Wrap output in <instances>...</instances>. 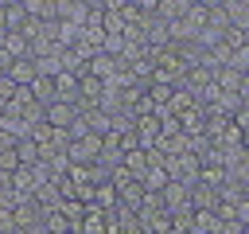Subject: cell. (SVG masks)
<instances>
[{"instance_id": "cell-1", "label": "cell", "mask_w": 249, "mask_h": 234, "mask_svg": "<svg viewBox=\"0 0 249 234\" xmlns=\"http://www.w3.org/2000/svg\"><path fill=\"white\" fill-rule=\"evenodd\" d=\"M97 156H101V136H93V133L70 140V148H66V160H70V164H86V168H93Z\"/></svg>"}, {"instance_id": "cell-2", "label": "cell", "mask_w": 249, "mask_h": 234, "mask_svg": "<svg viewBox=\"0 0 249 234\" xmlns=\"http://www.w3.org/2000/svg\"><path fill=\"white\" fill-rule=\"evenodd\" d=\"M214 86H218L222 94H237V98H245V90H249L245 74L233 70V66H218V70H214Z\"/></svg>"}, {"instance_id": "cell-3", "label": "cell", "mask_w": 249, "mask_h": 234, "mask_svg": "<svg viewBox=\"0 0 249 234\" xmlns=\"http://www.w3.org/2000/svg\"><path fill=\"white\" fill-rule=\"evenodd\" d=\"M74 117H78V109H74V105H62V101L43 105V125H47V129H70V125H74Z\"/></svg>"}, {"instance_id": "cell-4", "label": "cell", "mask_w": 249, "mask_h": 234, "mask_svg": "<svg viewBox=\"0 0 249 234\" xmlns=\"http://www.w3.org/2000/svg\"><path fill=\"white\" fill-rule=\"evenodd\" d=\"M86 12H89V4H82V0H58V4H54V23H74V27H82V23H86Z\"/></svg>"}, {"instance_id": "cell-5", "label": "cell", "mask_w": 249, "mask_h": 234, "mask_svg": "<svg viewBox=\"0 0 249 234\" xmlns=\"http://www.w3.org/2000/svg\"><path fill=\"white\" fill-rule=\"evenodd\" d=\"M222 12H226V23L230 27L249 31V4L245 0H222Z\"/></svg>"}, {"instance_id": "cell-6", "label": "cell", "mask_w": 249, "mask_h": 234, "mask_svg": "<svg viewBox=\"0 0 249 234\" xmlns=\"http://www.w3.org/2000/svg\"><path fill=\"white\" fill-rule=\"evenodd\" d=\"M54 101H62V105H74V109H78V78H74V74H66V70H62V74L54 78Z\"/></svg>"}, {"instance_id": "cell-7", "label": "cell", "mask_w": 249, "mask_h": 234, "mask_svg": "<svg viewBox=\"0 0 249 234\" xmlns=\"http://www.w3.org/2000/svg\"><path fill=\"white\" fill-rule=\"evenodd\" d=\"M4 78H8L12 86H31L39 74H35V62H31V58H16V62L8 66V74H4Z\"/></svg>"}, {"instance_id": "cell-8", "label": "cell", "mask_w": 249, "mask_h": 234, "mask_svg": "<svg viewBox=\"0 0 249 234\" xmlns=\"http://www.w3.org/2000/svg\"><path fill=\"white\" fill-rule=\"evenodd\" d=\"M187 4H191V0H156V16H160L163 23H179V20L187 16Z\"/></svg>"}, {"instance_id": "cell-9", "label": "cell", "mask_w": 249, "mask_h": 234, "mask_svg": "<svg viewBox=\"0 0 249 234\" xmlns=\"http://www.w3.org/2000/svg\"><path fill=\"white\" fill-rule=\"evenodd\" d=\"M23 12H27L31 23H51V20H54V4H47V0H27Z\"/></svg>"}, {"instance_id": "cell-10", "label": "cell", "mask_w": 249, "mask_h": 234, "mask_svg": "<svg viewBox=\"0 0 249 234\" xmlns=\"http://www.w3.org/2000/svg\"><path fill=\"white\" fill-rule=\"evenodd\" d=\"M23 27H27L23 4H4V31H23Z\"/></svg>"}, {"instance_id": "cell-11", "label": "cell", "mask_w": 249, "mask_h": 234, "mask_svg": "<svg viewBox=\"0 0 249 234\" xmlns=\"http://www.w3.org/2000/svg\"><path fill=\"white\" fill-rule=\"evenodd\" d=\"M4 55L16 62V58H27V39L19 31H4Z\"/></svg>"}, {"instance_id": "cell-12", "label": "cell", "mask_w": 249, "mask_h": 234, "mask_svg": "<svg viewBox=\"0 0 249 234\" xmlns=\"http://www.w3.org/2000/svg\"><path fill=\"white\" fill-rule=\"evenodd\" d=\"M27 90H31V98H35L39 105H51V101H54V78H35Z\"/></svg>"}, {"instance_id": "cell-13", "label": "cell", "mask_w": 249, "mask_h": 234, "mask_svg": "<svg viewBox=\"0 0 249 234\" xmlns=\"http://www.w3.org/2000/svg\"><path fill=\"white\" fill-rule=\"evenodd\" d=\"M218 43H222V47L233 55V51H245V47H249V35H245V31H237V27H226Z\"/></svg>"}, {"instance_id": "cell-14", "label": "cell", "mask_w": 249, "mask_h": 234, "mask_svg": "<svg viewBox=\"0 0 249 234\" xmlns=\"http://www.w3.org/2000/svg\"><path fill=\"white\" fill-rule=\"evenodd\" d=\"M19 168V160H16V148H0V176H12Z\"/></svg>"}, {"instance_id": "cell-15", "label": "cell", "mask_w": 249, "mask_h": 234, "mask_svg": "<svg viewBox=\"0 0 249 234\" xmlns=\"http://www.w3.org/2000/svg\"><path fill=\"white\" fill-rule=\"evenodd\" d=\"M16 203H19V199H16V191H12V187H0V214H8Z\"/></svg>"}, {"instance_id": "cell-16", "label": "cell", "mask_w": 249, "mask_h": 234, "mask_svg": "<svg viewBox=\"0 0 249 234\" xmlns=\"http://www.w3.org/2000/svg\"><path fill=\"white\" fill-rule=\"evenodd\" d=\"M0 31H4V4H0Z\"/></svg>"}]
</instances>
